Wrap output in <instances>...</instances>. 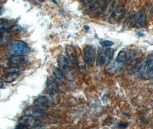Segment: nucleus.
<instances>
[{
  "label": "nucleus",
  "instance_id": "obj_30",
  "mask_svg": "<svg viewBox=\"0 0 153 129\" xmlns=\"http://www.w3.org/2000/svg\"><path fill=\"white\" fill-rule=\"evenodd\" d=\"M3 86H4V84H3V83H2V82L0 81V88H2V87H3Z\"/></svg>",
  "mask_w": 153,
  "mask_h": 129
},
{
  "label": "nucleus",
  "instance_id": "obj_25",
  "mask_svg": "<svg viewBox=\"0 0 153 129\" xmlns=\"http://www.w3.org/2000/svg\"><path fill=\"white\" fill-rule=\"evenodd\" d=\"M28 127H27L26 126H25V125H24L23 124L19 123V124H18L17 126L16 127V129H26Z\"/></svg>",
  "mask_w": 153,
  "mask_h": 129
},
{
  "label": "nucleus",
  "instance_id": "obj_10",
  "mask_svg": "<svg viewBox=\"0 0 153 129\" xmlns=\"http://www.w3.org/2000/svg\"><path fill=\"white\" fill-rule=\"evenodd\" d=\"M20 72H5L2 75L1 79L2 82L7 83H10L15 82L17 79Z\"/></svg>",
  "mask_w": 153,
  "mask_h": 129
},
{
  "label": "nucleus",
  "instance_id": "obj_33",
  "mask_svg": "<svg viewBox=\"0 0 153 129\" xmlns=\"http://www.w3.org/2000/svg\"><path fill=\"white\" fill-rule=\"evenodd\" d=\"M52 1H53L54 2H55V3H56V4H58V3H57V2H56L55 0H52Z\"/></svg>",
  "mask_w": 153,
  "mask_h": 129
},
{
  "label": "nucleus",
  "instance_id": "obj_31",
  "mask_svg": "<svg viewBox=\"0 0 153 129\" xmlns=\"http://www.w3.org/2000/svg\"><path fill=\"white\" fill-rule=\"evenodd\" d=\"M138 35L139 36H143V33H141L140 32L138 33Z\"/></svg>",
  "mask_w": 153,
  "mask_h": 129
},
{
  "label": "nucleus",
  "instance_id": "obj_29",
  "mask_svg": "<svg viewBox=\"0 0 153 129\" xmlns=\"http://www.w3.org/2000/svg\"><path fill=\"white\" fill-rule=\"evenodd\" d=\"M84 28L85 30H89V27L88 26H86V25H85V26L84 27Z\"/></svg>",
  "mask_w": 153,
  "mask_h": 129
},
{
  "label": "nucleus",
  "instance_id": "obj_6",
  "mask_svg": "<svg viewBox=\"0 0 153 129\" xmlns=\"http://www.w3.org/2000/svg\"><path fill=\"white\" fill-rule=\"evenodd\" d=\"M107 7V4L105 0H99L93 5L92 10L96 15H100L105 11Z\"/></svg>",
  "mask_w": 153,
  "mask_h": 129
},
{
  "label": "nucleus",
  "instance_id": "obj_11",
  "mask_svg": "<svg viewBox=\"0 0 153 129\" xmlns=\"http://www.w3.org/2000/svg\"><path fill=\"white\" fill-rule=\"evenodd\" d=\"M66 53L69 57V60L73 65L76 64L77 54L74 46H66Z\"/></svg>",
  "mask_w": 153,
  "mask_h": 129
},
{
  "label": "nucleus",
  "instance_id": "obj_19",
  "mask_svg": "<svg viewBox=\"0 0 153 129\" xmlns=\"http://www.w3.org/2000/svg\"><path fill=\"white\" fill-rule=\"evenodd\" d=\"M9 46L11 48L13 49H22L27 47V44L23 41L20 40H13L9 43Z\"/></svg>",
  "mask_w": 153,
  "mask_h": 129
},
{
  "label": "nucleus",
  "instance_id": "obj_32",
  "mask_svg": "<svg viewBox=\"0 0 153 129\" xmlns=\"http://www.w3.org/2000/svg\"><path fill=\"white\" fill-rule=\"evenodd\" d=\"M39 1L40 2H43L45 1V0H39Z\"/></svg>",
  "mask_w": 153,
  "mask_h": 129
},
{
  "label": "nucleus",
  "instance_id": "obj_8",
  "mask_svg": "<svg viewBox=\"0 0 153 129\" xmlns=\"http://www.w3.org/2000/svg\"><path fill=\"white\" fill-rule=\"evenodd\" d=\"M35 105L42 108H48L51 104L50 99L46 96H40L34 102Z\"/></svg>",
  "mask_w": 153,
  "mask_h": 129
},
{
  "label": "nucleus",
  "instance_id": "obj_12",
  "mask_svg": "<svg viewBox=\"0 0 153 129\" xmlns=\"http://www.w3.org/2000/svg\"><path fill=\"white\" fill-rule=\"evenodd\" d=\"M24 61V57L22 55H14L12 57L10 58L8 61V65L9 67H17L20 66Z\"/></svg>",
  "mask_w": 153,
  "mask_h": 129
},
{
  "label": "nucleus",
  "instance_id": "obj_9",
  "mask_svg": "<svg viewBox=\"0 0 153 129\" xmlns=\"http://www.w3.org/2000/svg\"><path fill=\"white\" fill-rule=\"evenodd\" d=\"M147 66V58L143 59L142 60L140 61L137 66L136 68L135 69V74L138 76H142L145 74L146 69Z\"/></svg>",
  "mask_w": 153,
  "mask_h": 129
},
{
  "label": "nucleus",
  "instance_id": "obj_13",
  "mask_svg": "<svg viewBox=\"0 0 153 129\" xmlns=\"http://www.w3.org/2000/svg\"><path fill=\"white\" fill-rule=\"evenodd\" d=\"M147 66L146 69V74L150 77H153V51L149 54L147 57Z\"/></svg>",
  "mask_w": 153,
  "mask_h": 129
},
{
  "label": "nucleus",
  "instance_id": "obj_17",
  "mask_svg": "<svg viewBox=\"0 0 153 129\" xmlns=\"http://www.w3.org/2000/svg\"><path fill=\"white\" fill-rule=\"evenodd\" d=\"M86 61L84 60L83 56L81 54L78 56L77 55V61H76V64L78 66V69L79 71L83 74L84 73L86 70Z\"/></svg>",
  "mask_w": 153,
  "mask_h": 129
},
{
  "label": "nucleus",
  "instance_id": "obj_18",
  "mask_svg": "<svg viewBox=\"0 0 153 129\" xmlns=\"http://www.w3.org/2000/svg\"><path fill=\"white\" fill-rule=\"evenodd\" d=\"M126 58H127L126 52L124 51H120L119 53H117V55L115 59V62L117 64L123 67L124 64L126 61Z\"/></svg>",
  "mask_w": 153,
  "mask_h": 129
},
{
  "label": "nucleus",
  "instance_id": "obj_20",
  "mask_svg": "<svg viewBox=\"0 0 153 129\" xmlns=\"http://www.w3.org/2000/svg\"><path fill=\"white\" fill-rule=\"evenodd\" d=\"M53 74L57 80H58L60 83H64L66 78L64 76L63 73L61 70L58 67H56L53 69Z\"/></svg>",
  "mask_w": 153,
  "mask_h": 129
},
{
  "label": "nucleus",
  "instance_id": "obj_16",
  "mask_svg": "<svg viewBox=\"0 0 153 129\" xmlns=\"http://www.w3.org/2000/svg\"><path fill=\"white\" fill-rule=\"evenodd\" d=\"M19 123L26 126L27 127H28L30 126L34 125L36 123V121L35 118L32 117L31 116L25 115V116H23L22 118L20 119Z\"/></svg>",
  "mask_w": 153,
  "mask_h": 129
},
{
  "label": "nucleus",
  "instance_id": "obj_3",
  "mask_svg": "<svg viewBox=\"0 0 153 129\" xmlns=\"http://www.w3.org/2000/svg\"><path fill=\"white\" fill-rule=\"evenodd\" d=\"M83 57L87 64L93 66L96 57V49L94 46L88 45L84 48Z\"/></svg>",
  "mask_w": 153,
  "mask_h": 129
},
{
  "label": "nucleus",
  "instance_id": "obj_24",
  "mask_svg": "<svg viewBox=\"0 0 153 129\" xmlns=\"http://www.w3.org/2000/svg\"><path fill=\"white\" fill-rule=\"evenodd\" d=\"M46 128V126L43 124H38L32 126V129H44Z\"/></svg>",
  "mask_w": 153,
  "mask_h": 129
},
{
  "label": "nucleus",
  "instance_id": "obj_1",
  "mask_svg": "<svg viewBox=\"0 0 153 129\" xmlns=\"http://www.w3.org/2000/svg\"><path fill=\"white\" fill-rule=\"evenodd\" d=\"M57 63L58 68L63 73L66 80L71 82H74L76 77V72L70 64L68 59L62 55H59L57 59Z\"/></svg>",
  "mask_w": 153,
  "mask_h": 129
},
{
  "label": "nucleus",
  "instance_id": "obj_23",
  "mask_svg": "<svg viewBox=\"0 0 153 129\" xmlns=\"http://www.w3.org/2000/svg\"><path fill=\"white\" fill-rule=\"evenodd\" d=\"M100 45L104 47H110L111 46H113L114 43L112 41H109V40H104L100 42Z\"/></svg>",
  "mask_w": 153,
  "mask_h": 129
},
{
  "label": "nucleus",
  "instance_id": "obj_27",
  "mask_svg": "<svg viewBox=\"0 0 153 129\" xmlns=\"http://www.w3.org/2000/svg\"><path fill=\"white\" fill-rule=\"evenodd\" d=\"M81 1L84 3V4H89L90 2H91L92 1V0H81Z\"/></svg>",
  "mask_w": 153,
  "mask_h": 129
},
{
  "label": "nucleus",
  "instance_id": "obj_15",
  "mask_svg": "<svg viewBox=\"0 0 153 129\" xmlns=\"http://www.w3.org/2000/svg\"><path fill=\"white\" fill-rule=\"evenodd\" d=\"M109 61L108 60L107 57L104 52V51L100 50L99 52L97 57L96 63L97 66H102L105 64H107L109 63Z\"/></svg>",
  "mask_w": 153,
  "mask_h": 129
},
{
  "label": "nucleus",
  "instance_id": "obj_14",
  "mask_svg": "<svg viewBox=\"0 0 153 129\" xmlns=\"http://www.w3.org/2000/svg\"><path fill=\"white\" fill-rule=\"evenodd\" d=\"M122 69V67L117 64L115 61L111 64H107L105 71L109 74H115Z\"/></svg>",
  "mask_w": 153,
  "mask_h": 129
},
{
  "label": "nucleus",
  "instance_id": "obj_2",
  "mask_svg": "<svg viewBox=\"0 0 153 129\" xmlns=\"http://www.w3.org/2000/svg\"><path fill=\"white\" fill-rule=\"evenodd\" d=\"M46 92L50 96L51 104L56 105L60 101V95L58 93L59 87L57 82L52 77L49 78L46 83Z\"/></svg>",
  "mask_w": 153,
  "mask_h": 129
},
{
  "label": "nucleus",
  "instance_id": "obj_21",
  "mask_svg": "<svg viewBox=\"0 0 153 129\" xmlns=\"http://www.w3.org/2000/svg\"><path fill=\"white\" fill-rule=\"evenodd\" d=\"M30 51V49L27 46L26 48L19 49H14L12 52H10L9 54L11 55H22L23 54L29 53Z\"/></svg>",
  "mask_w": 153,
  "mask_h": 129
},
{
  "label": "nucleus",
  "instance_id": "obj_4",
  "mask_svg": "<svg viewBox=\"0 0 153 129\" xmlns=\"http://www.w3.org/2000/svg\"><path fill=\"white\" fill-rule=\"evenodd\" d=\"M25 115L31 116L35 119H43L46 118L47 114L43 109L37 106H31L28 107L24 111Z\"/></svg>",
  "mask_w": 153,
  "mask_h": 129
},
{
  "label": "nucleus",
  "instance_id": "obj_28",
  "mask_svg": "<svg viewBox=\"0 0 153 129\" xmlns=\"http://www.w3.org/2000/svg\"><path fill=\"white\" fill-rule=\"evenodd\" d=\"M5 23V20L3 18H0V25L3 24Z\"/></svg>",
  "mask_w": 153,
  "mask_h": 129
},
{
  "label": "nucleus",
  "instance_id": "obj_26",
  "mask_svg": "<svg viewBox=\"0 0 153 129\" xmlns=\"http://www.w3.org/2000/svg\"><path fill=\"white\" fill-rule=\"evenodd\" d=\"M128 126V124L127 123H120L119 124V128H126Z\"/></svg>",
  "mask_w": 153,
  "mask_h": 129
},
{
  "label": "nucleus",
  "instance_id": "obj_7",
  "mask_svg": "<svg viewBox=\"0 0 153 129\" xmlns=\"http://www.w3.org/2000/svg\"><path fill=\"white\" fill-rule=\"evenodd\" d=\"M147 24V16L145 13L143 11H140L137 16L134 25L137 28H142L145 27Z\"/></svg>",
  "mask_w": 153,
  "mask_h": 129
},
{
  "label": "nucleus",
  "instance_id": "obj_22",
  "mask_svg": "<svg viewBox=\"0 0 153 129\" xmlns=\"http://www.w3.org/2000/svg\"><path fill=\"white\" fill-rule=\"evenodd\" d=\"M104 52L107 57L108 60L110 61L112 59L113 56L114 55V49L112 48H107L104 50Z\"/></svg>",
  "mask_w": 153,
  "mask_h": 129
},
{
  "label": "nucleus",
  "instance_id": "obj_5",
  "mask_svg": "<svg viewBox=\"0 0 153 129\" xmlns=\"http://www.w3.org/2000/svg\"><path fill=\"white\" fill-rule=\"evenodd\" d=\"M126 14V9L123 6H119L115 8L112 12V14L109 19L111 24H116L122 20Z\"/></svg>",
  "mask_w": 153,
  "mask_h": 129
}]
</instances>
